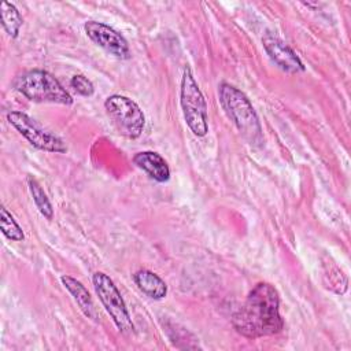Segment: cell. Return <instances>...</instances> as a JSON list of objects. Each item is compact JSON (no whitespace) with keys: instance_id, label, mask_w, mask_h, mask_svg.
Returning a JSON list of instances; mask_svg holds the SVG:
<instances>
[{"instance_id":"cell-8","label":"cell","mask_w":351,"mask_h":351,"mask_svg":"<svg viewBox=\"0 0 351 351\" xmlns=\"http://www.w3.org/2000/svg\"><path fill=\"white\" fill-rule=\"evenodd\" d=\"M84 30L86 36L99 47L106 49L108 53L118 59H129L130 58V48L126 38L117 32L114 27L97 22V21H88L84 25Z\"/></svg>"},{"instance_id":"cell-16","label":"cell","mask_w":351,"mask_h":351,"mask_svg":"<svg viewBox=\"0 0 351 351\" xmlns=\"http://www.w3.org/2000/svg\"><path fill=\"white\" fill-rule=\"evenodd\" d=\"M70 86L81 96H92L95 93L93 82L82 74H75L70 80Z\"/></svg>"},{"instance_id":"cell-13","label":"cell","mask_w":351,"mask_h":351,"mask_svg":"<svg viewBox=\"0 0 351 351\" xmlns=\"http://www.w3.org/2000/svg\"><path fill=\"white\" fill-rule=\"evenodd\" d=\"M0 15H1V25L5 33L11 38H16L19 34L21 26L23 23V18L18 11V8L10 1H3L0 8Z\"/></svg>"},{"instance_id":"cell-4","label":"cell","mask_w":351,"mask_h":351,"mask_svg":"<svg viewBox=\"0 0 351 351\" xmlns=\"http://www.w3.org/2000/svg\"><path fill=\"white\" fill-rule=\"evenodd\" d=\"M180 103L184 119L191 132L197 137L206 136L208 132L207 103L189 66L184 67L180 88Z\"/></svg>"},{"instance_id":"cell-5","label":"cell","mask_w":351,"mask_h":351,"mask_svg":"<svg viewBox=\"0 0 351 351\" xmlns=\"http://www.w3.org/2000/svg\"><path fill=\"white\" fill-rule=\"evenodd\" d=\"M104 108L119 134L128 138L140 137L145 126V117L134 100L123 95H111L106 99Z\"/></svg>"},{"instance_id":"cell-3","label":"cell","mask_w":351,"mask_h":351,"mask_svg":"<svg viewBox=\"0 0 351 351\" xmlns=\"http://www.w3.org/2000/svg\"><path fill=\"white\" fill-rule=\"evenodd\" d=\"M14 86L18 92L26 96L32 101L38 103H58L63 106L73 104L71 95L63 88V85L47 70L33 69L29 70L14 81Z\"/></svg>"},{"instance_id":"cell-7","label":"cell","mask_w":351,"mask_h":351,"mask_svg":"<svg viewBox=\"0 0 351 351\" xmlns=\"http://www.w3.org/2000/svg\"><path fill=\"white\" fill-rule=\"evenodd\" d=\"M7 119L33 147L56 154H64L67 151V147L60 137L44 129L27 114L22 111H11L7 114Z\"/></svg>"},{"instance_id":"cell-2","label":"cell","mask_w":351,"mask_h":351,"mask_svg":"<svg viewBox=\"0 0 351 351\" xmlns=\"http://www.w3.org/2000/svg\"><path fill=\"white\" fill-rule=\"evenodd\" d=\"M218 96L222 108L229 119L234 123L237 130L250 144H262L263 133L259 118L244 92L234 85L221 82L218 86Z\"/></svg>"},{"instance_id":"cell-9","label":"cell","mask_w":351,"mask_h":351,"mask_svg":"<svg viewBox=\"0 0 351 351\" xmlns=\"http://www.w3.org/2000/svg\"><path fill=\"white\" fill-rule=\"evenodd\" d=\"M262 44H263V48H265L266 53L269 55V58L281 70L291 73V74L302 73L306 70L303 62L296 55V52L289 45H287L282 40H280L277 36L267 32L262 37Z\"/></svg>"},{"instance_id":"cell-10","label":"cell","mask_w":351,"mask_h":351,"mask_svg":"<svg viewBox=\"0 0 351 351\" xmlns=\"http://www.w3.org/2000/svg\"><path fill=\"white\" fill-rule=\"evenodd\" d=\"M133 163L145 171L152 180L166 182L170 178V167L163 156L154 151H141L133 156Z\"/></svg>"},{"instance_id":"cell-15","label":"cell","mask_w":351,"mask_h":351,"mask_svg":"<svg viewBox=\"0 0 351 351\" xmlns=\"http://www.w3.org/2000/svg\"><path fill=\"white\" fill-rule=\"evenodd\" d=\"M0 228L3 234L12 241H22L25 239L23 230L16 222V219L12 217V214L3 206L0 208Z\"/></svg>"},{"instance_id":"cell-11","label":"cell","mask_w":351,"mask_h":351,"mask_svg":"<svg viewBox=\"0 0 351 351\" xmlns=\"http://www.w3.org/2000/svg\"><path fill=\"white\" fill-rule=\"evenodd\" d=\"M62 284L64 285V288L70 292V295L73 296V299L75 300V303L78 304L80 310L90 319H97V313H96V307L95 303L88 292V289L85 288V285L78 281L77 278L71 277V276H62L60 277Z\"/></svg>"},{"instance_id":"cell-14","label":"cell","mask_w":351,"mask_h":351,"mask_svg":"<svg viewBox=\"0 0 351 351\" xmlns=\"http://www.w3.org/2000/svg\"><path fill=\"white\" fill-rule=\"evenodd\" d=\"M27 185H29V191L32 193V197H33V202L36 204V207L38 208V211L47 218V219H52L53 217V208H52V204L47 196V193L44 192L43 186L40 185V182L33 178V177H29L27 178Z\"/></svg>"},{"instance_id":"cell-12","label":"cell","mask_w":351,"mask_h":351,"mask_svg":"<svg viewBox=\"0 0 351 351\" xmlns=\"http://www.w3.org/2000/svg\"><path fill=\"white\" fill-rule=\"evenodd\" d=\"M133 280L137 288L151 299H163L167 293L166 282L154 271L148 269H140L133 274Z\"/></svg>"},{"instance_id":"cell-1","label":"cell","mask_w":351,"mask_h":351,"mask_svg":"<svg viewBox=\"0 0 351 351\" xmlns=\"http://www.w3.org/2000/svg\"><path fill=\"white\" fill-rule=\"evenodd\" d=\"M234 330L247 339L277 335L284 328L277 289L269 282H258L243 306L233 314Z\"/></svg>"},{"instance_id":"cell-6","label":"cell","mask_w":351,"mask_h":351,"mask_svg":"<svg viewBox=\"0 0 351 351\" xmlns=\"http://www.w3.org/2000/svg\"><path fill=\"white\" fill-rule=\"evenodd\" d=\"M92 281L99 300L104 306L106 311L108 313L119 332L125 335L134 333V325L125 304V300L110 276L103 271H96L92 277Z\"/></svg>"}]
</instances>
